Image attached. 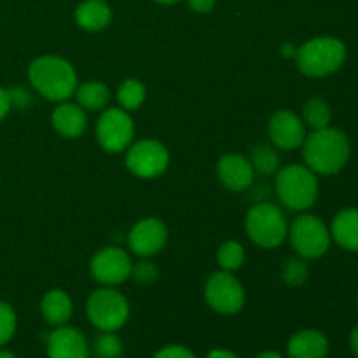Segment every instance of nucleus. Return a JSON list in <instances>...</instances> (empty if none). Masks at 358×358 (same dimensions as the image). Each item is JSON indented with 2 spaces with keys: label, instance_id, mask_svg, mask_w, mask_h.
<instances>
[{
  "label": "nucleus",
  "instance_id": "2f4dec72",
  "mask_svg": "<svg viewBox=\"0 0 358 358\" xmlns=\"http://www.w3.org/2000/svg\"><path fill=\"white\" fill-rule=\"evenodd\" d=\"M9 96H10V103H13V101H16L17 107H27V105H30V101H31L30 93L24 90L9 91Z\"/></svg>",
  "mask_w": 358,
  "mask_h": 358
},
{
  "label": "nucleus",
  "instance_id": "423d86ee",
  "mask_svg": "<svg viewBox=\"0 0 358 358\" xmlns=\"http://www.w3.org/2000/svg\"><path fill=\"white\" fill-rule=\"evenodd\" d=\"M86 313L91 324L101 332H115L128 322V299L110 287L94 290L86 303Z\"/></svg>",
  "mask_w": 358,
  "mask_h": 358
},
{
  "label": "nucleus",
  "instance_id": "b1692460",
  "mask_svg": "<svg viewBox=\"0 0 358 358\" xmlns=\"http://www.w3.org/2000/svg\"><path fill=\"white\" fill-rule=\"evenodd\" d=\"M145 86L138 79H126L117 90V101L122 110H136L145 101Z\"/></svg>",
  "mask_w": 358,
  "mask_h": 358
},
{
  "label": "nucleus",
  "instance_id": "20e7f679",
  "mask_svg": "<svg viewBox=\"0 0 358 358\" xmlns=\"http://www.w3.org/2000/svg\"><path fill=\"white\" fill-rule=\"evenodd\" d=\"M346 59V45L336 37H315L297 48V69L308 77H325L338 72Z\"/></svg>",
  "mask_w": 358,
  "mask_h": 358
},
{
  "label": "nucleus",
  "instance_id": "4be33fe9",
  "mask_svg": "<svg viewBox=\"0 0 358 358\" xmlns=\"http://www.w3.org/2000/svg\"><path fill=\"white\" fill-rule=\"evenodd\" d=\"M250 163L255 173H261L264 177L275 175L280 170V156L276 152V147L269 143H257L252 149Z\"/></svg>",
  "mask_w": 358,
  "mask_h": 358
},
{
  "label": "nucleus",
  "instance_id": "6ab92c4d",
  "mask_svg": "<svg viewBox=\"0 0 358 358\" xmlns=\"http://www.w3.org/2000/svg\"><path fill=\"white\" fill-rule=\"evenodd\" d=\"M331 236L345 250L358 252V208L341 210L334 217Z\"/></svg>",
  "mask_w": 358,
  "mask_h": 358
},
{
  "label": "nucleus",
  "instance_id": "0eeeda50",
  "mask_svg": "<svg viewBox=\"0 0 358 358\" xmlns=\"http://www.w3.org/2000/svg\"><path fill=\"white\" fill-rule=\"evenodd\" d=\"M294 250L303 259H318L331 247V229L317 215L304 213L290 226L289 234Z\"/></svg>",
  "mask_w": 358,
  "mask_h": 358
},
{
  "label": "nucleus",
  "instance_id": "a211bd4d",
  "mask_svg": "<svg viewBox=\"0 0 358 358\" xmlns=\"http://www.w3.org/2000/svg\"><path fill=\"white\" fill-rule=\"evenodd\" d=\"M72 299L63 290L52 289L42 297L41 313L44 317V320L49 325H52V327H62V325L69 324L70 317H72Z\"/></svg>",
  "mask_w": 358,
  "mask_h": 358
},
{
  "label": "nucleus",
  "instance_id": "9b49d317",
  "mask_svg": "<svg viewBox=\"0 0 358 358\" xmlns=\"http://www.w3.org/2000/svg\"><path fill=\"white\" fill-rule=\"evenodd\" d=\"M91 276L98 283L107 287L119 285L131 276L133 262L122 248H101L91 261Z\"/></svg>",
  "mask_w": 358,
  "mask_h": 358
},
{
  "label": "nucleus",
  "instance_id": "c756f323",
  "mask_svg": "<svg viewBox=\"0 0 358 358\" xmlns=\"http://www.w3.org/2000/svg\"><path fill=\"white\" fill-rule=\"evenodd\" d=\"M154 358H196V355L191 352V350L185 348V346L170 345L161 348L159 352L154 355Z\"/></svg>",
  "mask_w": 358,
  "mask_h": 358
},
{
  "label": "nucleus",
  "instance_id": "cd10ccee",
  "mask_svg": "<svg viewBox=\"0 0 358 358\" xmlns=\"http://www.w3.org/2000/svg\"><path fill=\"white\" fill-rule=\"evenodd\" d=\"M16 332V313L10 304L0 301V348L13 339Z\"/></svg>",
  "mask_w": 358,
  "mask_h": 358
},
{
  "label": "nucleus",
  "instance_id": "58836bf2",
  "mask_svg": "<svg viewBox=\"0 0 358 358\" xmlns=\"http://www.w3.org/2000/svg\"><path fill=\"white\" fill-rule=\"evenodd\" d=\"M156 2H159V3H175V2H178V0H156Z\"/></svg>",
  "mask_w": 358,
  "mask_h": 358
},
{
  "label": "nucleus",
  "instance_id": "5701e85b",
  "mask_svg": "<svg viewBox=\"0 0 358 358\" xmlns=\"http://www.w3.org/2000/svg\"><path fill=\"white\" fill-rule=\"evenodd\" d=\"M301 119L304 121V124L313 129L327 128L332 119L331 105L324 98H310L303 105V117Z\"/></svg>",
  "mask_w": 358,
  "mask_h": 358
},
{
  "label": "nucleus",
  "instance_id": "f8f14e48",
  "mask_svg": "<svg viewBox=\"0 0 358 358\" xmlns=\"http://www.w3.org/2000/svg\"><path fill=\"white\" fill-rule=\"evenodd\" d=\"M168 241V229L156 217H147L136 222L128 234V245L133 254L150 257L164 248Z\"/></svg>",
  "mask_w": 358,
  "mask_h": 358
},
{
  "label": "nucleus",
  "instance_id": "f257e3e1",
  "mask_svg": "<svg viewBox=\"0 0 358 358\" xmlns=\"http://www.w3.org/2000/svg\"><path fill=\"white\" fill-rule=\"evenodd\" d=\"M301 147L306 166L320 175H334L341 171L352 152L348 136L341 129L331 126L313 129L311 135H306Z\"/></svg>",
  "mask_w": 358,
  "mask_h": 358
},
{
  "label": "nucleus",
  "instance_id": "7ed1b4c3",
  "mask_svg": "<svg viewBox=\"0 0 358 358\" xmlns=\"http://www.w3.org/2000/svg\"><path fill=\"white\" fill-rule=\"evenodd\" d=\"M276 196L287 208L303 212L311 208L318 198V178L303 164H289L276 173Z\"/></svg>",
  "mask_w": 358,
  "mask_h": 358
},
{
  "label": "nucleus",
  "instance_id": "7c9ffc66",
  "mask_svg": "<svg viewBox=\"0 0 358 358\" xmlns=\"http://www.w3.org/2000/svg\"><path fill=\"white\" fill-rule=\"evenodd\" d=\"M189 9L198 14H206L215 7V0H187Z\"/></svg>",
  "mask_w": 358,
  "mask_h": 358
},
{
  "label": "nucleus",
  "instance_id": "2eb2a0df",
  "mask_svg": "<svg viewBox=\"0 0 358 358\" xmlns=\"http://www.w3.org/2000/svg\"><path fill=\"white\" fill-rule=\"evenodd\" d=\"M254 175L255 171L250 159L241 154H226L217 163V177L224 187L233 192H241L250 187Z\"/></svg>",
  "mask_w": 358,
  "mask_h": 358
},
{
  "label": "nucleus",
  "instance_id": "f03ea898",
  "mask_svg": "<svg viewBox=\"0 0 358 358\" xmlns=\"http://www.w3.org/2000/svg\"><path fill=\"white\" fill-rule=\"evenodd\" d=\"M28 79L38 94L51 101H65L76 93L77 76L73 66L59 56L45 55L34 59Z\"/></svg>",
  "mask_w": 358,
  "mask_h": 358
},
{
  "label": "nucleus",
  "instance_id": "473e14b6",
  "mask_svg": "<svg viewBox=\"0 0 358 358\" xmlns=\"http://www.w3.org/2000/svg\"><path fill=\"white\" fill-rule=\"evenodd\" d=\"M10 96H9V91H6L3 87H0V121L7 115L10 108Z\"/></svg>",
  "mask_w": 358,
  "mask_h": 358
},
{
  "label": "nucleus",
  "instance_id": "412c9836",
  "mask_svg": "<svg viewBox=\"0 0 358 358\" xmlns=\"http://www.w3.org/2000/svg\"><path fill=\"white\" fill-rule=\"evenodd\" d=\"M77 105L83 107L84 110H103L110 100V90L107 84L100 83V80H87L77 86L76 90Z\"/></svg>",
  "mask_w": 358,
  "mask_h": 358
},
{
  "label": "nucleus",
  "instance_id": "dca6fc26",
  "mask_svg": "<svg viewBox=\"0 0 358 358\" xmlns=\"http://www.w3.org/2000/svg\"><path fill=\"white\" fill-rule=\"evenodd\" d=\"M329 353V339L324 332L304 329L296 332L287 345L289 358H325Z\"/></svg>",
  "mask_w": 358,
  "mask_h": 358
},
{
  "label": "nucleus",
  "instance_id": "72a5a7b5",
  "mask_svg": "<svg viewBox=\"0 0 358 358\" xmlns=\"http://www.w3.org/2000/svg\"><path fill=\"white\" fill-rule=\"evenodd\" d=\"M206 358H240L236 355V353L229 352V350H222V348H217V350H212V352L206 355Z\"/></svg>",
  "mask_w": 358,
  "mask_h": 358
},
{
  "label": "nucleus",
  "instance_id": "ea45409f",
  "mask_svg": "<svg viewBox=\"0 0 358 358\" xmlns=\"http://www.w3.org/2000/svg\"><path fill=\"white\" fill-rule=\"evenodd\" d=\"M357 304H358V301H357Z\"/></svg>",
  "mask_w": 358,
  "mask_h": 358
},
{
  "label": "nucleus",
  "instance_id": "4c0bfd02",
  "mask_svg": "<svg viewBox=\"0 0 358 358\" xmlns=\"http://www.w3.org/2000/svg\"><path fill=\"white\" fill-rule=\"evenodd\" d=\"M0 358H17L13 352H7V350H0Z\"/></svg>",
  "mask_w": 358,
  "mask_h": 358
},
{
  "label": "nucleus",
  "instance_id": "e433bc0d",
  "mask_svg": "<svg viewBox=\"0 0 358 358\" xmlns=\"http://www.w3.org/2000/svg\"><path fill=\"white\" fill-rule=\"evenodd\" d=\"M255 358H283V357L276 352H262V353H259Z\"/></svg>",
  "mask_w": 358,
  "mask_h": 358
},
{
  "label": "nucleus",
  "instance_id": "4468645a",
  "mask_svg": "<svg viewBox=\"0 0 358 358\" xmlns=\"http://www.w3.org/2000/svg\"><path fill=\"white\" fill-rule=\"evenodd\" d=\"M45 352L48 358H90V345L76 327L62 325L48 336Z\"/></svg>",
  "mask_w": 358,
  "mask_h": 358
},
{
  "label": "nucleus",
  "instance_id": "ddd939ff",
  "mask_svg": "<svg viewBox=\"0 0 358 358\" xmlns=\"http://www.w3.org/2000/svg\"><path fill=\"white\" fill-rule=\"evenodd\" d=\"M268 131L273 145L282 150L299 149L306 138V124L290 110L275 112L269 119Z\"/></svg>",
  "mask_w": 358,
  "mask_h": 358
},
{
  "label": "nucleus",
  "instance_id": "1a4fd4ad",
  "mask_svg": "<svg viewBox=\"0 0 358 358\" xmlns=\"http://www.w3.org/2000/svg\"><path fill=\"white\" fill-rule=\"evenodd\" d=\"M133 121L126 110L107 108L96 122V138L101 149L110 154H119L129 147L133 140Z\"/></svg>",
  "mask_w": 358,
  "mask_h": 358
},
{
  "label": "nucleus",
  "instance_id": "39448f33",
  "mask_svg": "<svg viewBox=\"0 0 358 358\" xmlns=\"http://www.w3.org/2000/svg\"><path fill=\"white\" fill-rule=\"evenodd\" d=\"M245 231L259 247L276 248L285 241L289 234V224L278 206L273 203H257L248 210Z\"/></svg>",
  "mask_w": 358,
  "mask_h": 358
},
{
  "label": "nucleus",
  "instance_id": "c85d7f7f",
  "mask_svg": "<svg viewBox=\"0 0 358 358\" xmlns=\"http://www.w3.org/2000/svg\"><path fill=\"white\" fill-rule=\"evenodd\" d=\"M131 276L135 278V282L142 283V285H147V283L156 282L157 276H159V271H157V266L150 261H140L136 264H133Z\"/></svg>",
  "mask_w": 358,
  "mask_h": 358
},
{
  "label": "nucleus",
  "instance_id": "f3484780",
  "mask_svg": "<svg viewBox=\"0 0 358 358\" xmlns=\"http://www.w3.org/2000/svg\"><path fill=\"white\" fill-rule=\"evenodd\" d=\"M52 126L65 138H77L87 128V117L83 107L77 103L62 101L52 112Z\"/></svg>",
  "mask_w": 358,
  "mask_h": 358
},
{
  "label": "nucleus",
  "instance_id": "bb28decb",
  "mask_svg": "<svg viewBox=\"0 0 358 358\" xmlns=\"http://www.w3.org/2000/svg\"><path fill=\"white\" fill-rule=\"evenodd\" d=\"M122 341L115 332H101L93 343V352L96 358H121Z\"/></svg>",
  "mask_w": 358,
  "mask_h": 358
},
{
  "label": "nucleus",
  "instance_id": "c9c22d12",
  "mask_svg": "<svg viewBox=\"0 0 358 358\" xmlns=\"http://www.w3.org/2000/svg\"><path fill=\"white\" fill-rule=\"evenodd\" d=\"M296 52H297V48H294L292 44H285L282 48V55L285 56V58H296Z\"/></svg>",
  "mask_w": 358,
  "mask_h": 358
},
{
  "label": "nucleus",
  "instance_id": "f704fd0d",
  "mask_svg": "<svg viewBox=\"0 0 358 358\" xmlns=\"http://www.w3.org/2000/svg\"><path fill=\"white\" fill-rule=\"evenodd\" d=\"M350 345H352L353 353H355L358 358V325L352 331V336H350Z\"/></svg>",
  "mask_w": 358,
  "mask_h": 358
},
{
  "label": "nucleus",
  "instance_id": "393cba45",
  "mask_svg": "<svg viewBox=\"0 0 358 358\" xmlns=\"http://www.w3.org/2000/svg\"><path fill=\"white\" fill-rule=\"evenodd\" d=\"M245 262V248L238 241H226L217 250V264L220 266L222 271H236L243 266Z\"/></svg>",
  "mask_w": 358,
  "mask_h": 358
},
{
  "label": "nucleus",
  "instance_id": "9d476101",
  "mask_svg": "<svg viewBox=\"0 0 358 358\" xmlns=\"http://www.w3.org/2000/svg\"><path fill=\"white\" fill-rule=\"evenodd\" d=\"M170 163L168 149L157 140H140L126 154V166L135 177L156 178L164 173Z\"/></svg>",
  "mask_w": 358,
  "mask_h": 358
},
{
  "label": "nucleus",
  "instance_id": "aec40b11",
  "mask_svg": "<svg viewBox=\"0 0 358 358\" xmlns=\"http://www.w3.org/2000/svg\"><path fill=\"white\" fill-rule=\"evenodd\" d=\"M112 20V10L103 0H84L76 9V21L80 28L90 31L103 30Z\"/></svg>",
  "mask_w": 358,
  "mask_h": 358
},
{
  "label": "nucleus",
  "instance_id": "6e6552de",
  "mask_svg": "<svg viewBox=\"0 0 358 358\" xmlns=\"http://www.w3.org/2000/svg\"><path fill=\"white\" fill-rule=\"evenodd\" d=\"M205 299L220 315H236L245 304V290L240 280L229 271H217L206 280Z\"/></svg>",
  "mask_w": 358,
  "mask_h": 358
},
{
  "label": "nucleus",
  "instance_id": "a878e982",
  "mask_svg": "<svg viewBox=\"0 0 358 358\" xmlns=\"http://www.w3.org/2000/svg\"><path fill=\"white\" fill-rule=\"evenodd\" d=\"M310 276V268H308L306 259L303 257H290L283 262L282 266V278L287 285L299 287Z\"/></svg>",
  "mask_w": 358,
  "mask_h": 358
}]
</instances>
